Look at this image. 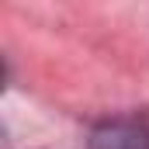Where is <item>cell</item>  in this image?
Listing matches in <instances>:
<instances>
[{"instance_id": "cell-1", "label": "cell", "mask_w": 149, "mask_h": 149, "mask_svg": "<svg viewBox=\"0 0 149 149\" xmlns=\"http://www.w3.org/2000/svg\"><path fill=\"white\" fill-rule=\"evenodd\" d=\"M87 149H149L146 118H108L94 125Z\"/></svg>"}]
</instances>
